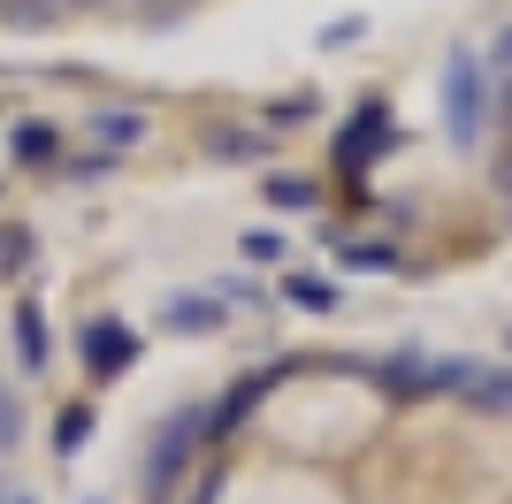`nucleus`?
<instances>
[{"label":"nucleus","mask_w":512,"mask_h":504,"mask_svg":"<svg viewBox=\"0 0 512 504\" xmlns=\"http://www.w3.org/2000/svg\"><path fill=\"white\" fill-rule=\"evenodd\" d=\"M444 130L451 146H482V130H490V77L467 46L444 54Z\"/></svg>","instance_id":"obj_1"},{"label":"nucleus","mask_w":512,"mask_h":504,"mask_svg":"<svg viewBox=\"0 0 512 504\" xmlns=\"http://www.w3.org/2000/svg\"><path fill=\"white\" fill-rule=\"evenodd\" d=\"M214 428H207V405H184V413H169L161 428H153V443H146V489H169L184 466H192V451L207 443Z\"/></svg>","instance_id":"obj_2"},{"label":"nucleus","mask_w":512,"mask_h":504,"mask_svg":"<svg viewBox=\"0 0 512 504\" xmlns=\"http://www.w3.org/2000/svg\"><path fill=\"white\" fill-rule=\"evenodd\" d=\"M138 344H146V336L130 329V321H115V314H107V321H85V336H77V359H85V367H92L100 382H115V375L130 367V359H138Z\"/></svg>","instance_id":"obj_3"},{"label":"nucleus","mask_w":512,"mask_h":504,"mask_svg":"<svg viewBox=\"0 0 512 504\" xmlns=\"http://www.w3.org/2000/svg\"><path fill=\"white\" fill-rule=\"evenodd\" d=\"M161 329H176V336H207V329H222V298H199V291L161 298Z\"/></svg>","instance_id":"obj_4"},{"label":"nucleus","mask_w":512,"mask_h":504,"mask_svg":"<svg viewBox=\"0 0 512 504\" xmlns=\"http://www.w3.org/2000/svg\"><path fill=\"white\" fill-rule=\"evenodd\" d=\"M138 138H146V115H130V107H100V115H92V146H100V161H123Z\"/></svg>","instance_id":"obj_5"},{"label":"nucleus","mask_w":512,"mask_h":504,"mask_svg":"<svg viewBox=\"0 0 512 504\" xmlns=\"http://www.w3.org/2000/svg\"><path fill=\"white\" fill-rule=\"evenodd\" d=\"M268 382H276V375H245V382H230V390L207 405V428H237V420L260 405V390H268Z\"/></svg>","instance_id":"obj_6"},{"label":"nucleus","mask_w":512,"mask_h":504,"mask_svg":"<svg viewBox=\"0 0 512 504\" xmlns=\"http://www.w3.org/2000/svg\"><path fill=\"white\" fill-rule=\"evenodd\" d=\"M8 153H16L23 168H46L54 153H62V130H54V123H16V130H8Z\"/></svg>","instance_id":"obj_7"},{"label":"nucleus","mask_w":512,"mask_h":504,"mask_svg":"<svg viewBox=\"0 0 512 504\" xmlns=\"http://www.w3.org/2000/svg\"><path fill=\"white\" fill-rule=\"evenodd\" d=\"M16 359H23V367H31V375H39L46 359H54V344H46V314H39V306H31V298H23V306H16Z\"/></svg>","instance_id":"obj_8"},{"label":"nucleus","mask_w":512,"mask_h":504,"mask_svg":"<svg viewBox=\"0 0 512 504\" xmlns=\"http://www.w3.org/2000/svg\"><path fill=\"white\" fill-rule=\"evenodd\" d=\"M375 146H383V107H360V115L337 130V153L344 161H375Z\"/></svg>","instance_id":"obj_9"},{"label":"nucleus","mask_w":512,"mask_h":504,"mask_svg":"<svg viewBox=\"0 0 512 504\" xmlns=\"http://www.w3.org/2000/svg\"><path fill=\"white\" fill-rule=\"evenodd\" d=\"M283 298L291 306H306V314H337V283H321V275H283Z\"/></svg>","instance_id":"obj_10"},{"label":"nucleus","mask_w":512,"mask_h":504,"mask_svg":"<svg viewBox=\"0 0 512 504\" xmlns=\"http://www.w3.org/2000/svg\"><path fill=\"white\" fill-rule=\"evenodd\" d=\"M207 146H214V161H260V153H268V138H260V130H245V123H222Z\"/></svg>","instance_id":"obj_11"},{"label":"nucleus","mask_w":512,"mask_h":504,"mask_svg":"<svg viewBox=\"0 0 512 504\" xmlns=\"http://www.w3.org/2000/svg\"><path fill=\"white\" fill-rule=\"evenodd\" d=\"M31 252H39V245H31L23 222H0V275H23V268H31Z\"/></svg>","instance_id":"obj_12"},{"label":"nucleus","mask_w":512,"mask_h":504,"mask_svg":"<svg viewBox=\"0 0 512 504\" xmlns=\"http://www.w3.org/2000/svg\"><path fill=\"white\" fill-rule=\"evenodd\" d=\"M92 436V405H69L62 420H54V451H62V459H77V443Z\"/></svg>","instance_id":"obj_13"},{"label":"nucleus","mask_w":512,"mask_h":504,"mask_svg":"<svg viewBox=\"0 0 512 504\" xmlns=\"http://www.w3.org/2000/svg\"><path fill=\"white\" fill-rule=\"evenodd\" d=\"M268 199H276V207H314L321 191L306 184V176H268Z\"/></svg>","instance_id":"obj_14"},{"label":"nucleus","mask_w":512,"mask_h":504,"mask_svg":"<svg viewBox=\"0 0 512 504\" xmlns=\"http://www.w3.org/2000/svg\"><path fill=\"white\" fill-rule=\"evenodd\" d=\"M360 31H367V16H337V23H321V54H337V46H352V39H360Z\"/></svg>","instance_id":"obj_15"},{"label":"nucleus","mask_w":512,"mask_h":504,"mask_svg":"<svg viewBox=\"0 0 512 504\" xmlns=\"http://www.w3.org/2000/svg\"><path fill=\"white\" fill-rule=\"evenodd\" d=\"M344 268H398L390 245H344Z\"/></svg>","instance_id":"obj_16"},{"label":"nucleus","mask_w":512,"mask_h":504,"mask_svg":"<svg viewBox=\"0 0 512 504\" xmlns=\"http://www.w3.org/2000/svg\"><path fill=\"white\" fill-rule=\"evenodd\" d=\"M16 436H23V405L0 390V451H16Z\"/></svg>","instance_id":"obj_17"},{"label":"nucleus","mask_w":512,"mask_h":504,"mask_svg":"<svg viewBox=\"0 0 512 504\" xmlns=\"http://www.w3.org/2000/svg\"><path fill=\"white\" fill-rule=\"evenodd\" d=\"M245 252H253V260H283V237L276 230H253V237H245Z\"/></svg>","instance_id":"obj_18"},{"label":"nucleus","mask_w":512,"mask_h":504,"mask_svg":"<svg viewBox=\"0 0 512 504\" xmlns=\"http://www.w3.org/2000/svg\"><path fill=\"white\" fill-rule=\"evenodd\" d=\"M0 504H39V497H23V489H0Z\"/></svg>","instance_id":"obj_19"},{"label":"nucleus","mask_w":512,"mask_h":504,"mask_svg":"<svg viewBox=\"0 0 512 504\" xmlns=\"http://www.w3.org/2000/svg\"><path fill=\"white\" fill-rule=\"evenodd\" d=\"M85 504H100V497H85Z\"/></svg>","instance_id":"obj_20"}]
</instances>
